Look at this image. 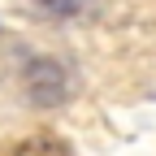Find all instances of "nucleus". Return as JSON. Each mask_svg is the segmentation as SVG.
Masks as SVG:
<instances>
[{
  "label": "nucleus",
  "instance_id": "f257e3e1",
  "mask_svg": "<svg viewBox=\"0 0 156 156\" xmlns=\"http://www.w3.org/2000/svg\"><path fill=\"white\" fill-rule=\"evenodd\" d=\"M22 83H26V100L39 108H52L65 100V69L56 61H30Z\"/></svg>",
  "mask_w": 156,
  "mask_h": 156
},
{
  "label": "nucleus",
  "instance_id": "f03ea898",
  "mask_svg": "<svg viewBox=\"0 0 156 156\" xmlns=\"http://www.w3.org/2000/svg\"><path fill=\"white\" fill-rule=\"evenodd\" d=\"M13 156H69V152H65V143H56V134H35Z\"/></svg>",
  "mask_w": 156,
  "mask_h": 156
},
{
  "label": "nucleus",
  "instance_id": "7ed1b4c3",
  "mask_svg": "<svg viewBox=\"0 0 156 156\" xmlns=\"http://www.w3.org/2000/svg\"><path fill=\"white\" fill-rule=\"evenodd\" d=\"M39 9L52 13V17H69V13L83 9V0H39Z\"/></svg>",
  "mask_w": 156,
  "mask_h": 156
}]
</instances>
